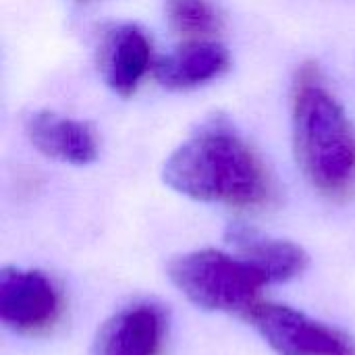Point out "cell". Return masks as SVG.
I'll use <instances>...</instances> for the list:
<instances>
[{"instance_id": "3", "label": "cell", "mask_w": 355, "mask_h": 355, "mask_svg": "<svg viewBox=\"0 0 355 355\" xmlns=\"http://www.w3.org/2000/svg\"><path fill=\"white\" fill-rule=\"evenodd\" d=\"M168 279L200 310L243 316L260 304V291L270 285L248 258L210 248L173 258Z\"/></svg>"}, {"instance_id": "1", "label": "cell", "mask_w": 355, "mask_h": 355, "mask_svg": "<svg viewBox=\"0 0 355 355\" xmlns=\"http://www.w3.org/2000/svg\"><path fill=\"white\" fill-rule=\"evenodd\" d=\"M164 183L177 193L233 208H262L275 187L264 162L225 121H212L164 162Z\"/></svg>"}, {"instance_id": "5", "label": "cell", "mask_w": 355, "mask_h": 355, "mask_svg": "<svg viewBox=\"0 0 355 355\" xmlns=\"http://www.w3.org/2000/svg\"><path fill=\"white\" fill-rule=\"evenodd\" d=\"M62 297L40 270L6 266L0 270V320L21 335L48 331L60 316Z\"/></svg>"}, {"instance_id": "12", "label": "cell", "mask_w": 355, "mask_h": 355, "mask_svg": "<svg viewBox=\"0 0 355 355\" xmlns=\"http://www.w3.org/2000/svg\"><path fill=\"white\" fill-rule=\"evenodd\" d=\"M77 2H89V0H77Z\"/></svg>"}, {"instance_id": "10", "label": "cell", "mask_w": 355, "mask_h": 355, "mask_svg": "<svg viewBox=\"0 0 355 355\" xmlns=\"http://www.w3.org/2000/svg\"><path fill=\"white\" fill-rule=\"evenodd\" d=\"M225 239L237 250L239 256L256 264L270 283H287L304 275L310 264L304 248L285 239L268 237L245 225H229Z\"/></svg>"}, {"instance_id": "8", "label": "cell", "mask_w": 355, "mask_h": 355, "mask_svg": "<svg viewBox=\"0 0 355 355\" xmlns=\"http://www.w3.org/2000/svg\"><path fill=\"white\" fill-rule=\"evenodd\" d=\"M152 64V46L135 25L114 27L102 42L100 69L106 85L121 98H129L139 87Z\"/></svg>"}, {"instance_id": "11", "label": "cell", "mask_w": 355, "mask_h": 355, "mask_svg": "<svg viewBox=\"0 0 355 355\" xmlns=\"http://www.w3.org/2000/svg\"><path fill=\"white\" fill-rule=\"evenodd\" d=\"M173 31L191 40H206L223 29V17L212 0H166Z\"/></svg>"}, {"instance_id": "7", "label": "cell", "mask_w": 355, "mask_h": 355, "mask_svg": "<svg viewBox=\"0 0 355 355\" xmlns=\"http://www.w3.org/2000/svg\"><path fill=\"white\" fill-rule=\"evenodd\" d=\"M25 131L35 150L52 160L85 166L98 158V133L87 121L37 110L27 116Z\"/></svg>"}, {"instance_id": "9", "label": "cell", "mask_w": 355, "mask_h": 355, "mask_svg": "<svg viewBox=\"0 0 355 355\" xmlns=\"http://www.w3.org/2000/svg\"><path fill=\"white\" fill-rule=\"evenodd\" d=\"M231 64L229 50L210 40H189L154 64L158 83L166 89H193L220 77Z\"/></svg>"}, {"instance_id": "6", "label": "cell", "mask_w": 355, "mask_h": 355, "mask_svg": "<svg viewBox=\"0 0 355 355\" xmlns=\"http://www.w3.org/2000/svg\"><path fill=\"white\" fill-rule=\"evenodd\" d=\"M166 316L156 304H133L112 314L96 333L92 355H162Z\"/></svg>"}, {"instance_id": "2", "label": "cell", "mask_w": 355, "mask_h": 355, "mask_svg": "<svg viewBox=\"0 0 355 355\" xmlns=\"http://www.w3.org/2000/svg\"><path fill=\"white\" fill-rule=\"evenodd\" d=\"M293 152L314 189L343 198L355 185V131L324 87L316 64H304L293 83Z\"/></svg>"}, {"instance_id": "4", "label": "cell", "mask_w": 355, "mask_h": 355, "mask_svg": "<svg viewBox=\"0 0 355 355\" xmlns=\"http://www.w3.org/2000/svg\"><path fill=\"white\" fill-rule=\"evenodd\" d=\"M245 318L279 355H355V345L341 331L289 306L260 302Z\"/></svg>"}]
</instances>
